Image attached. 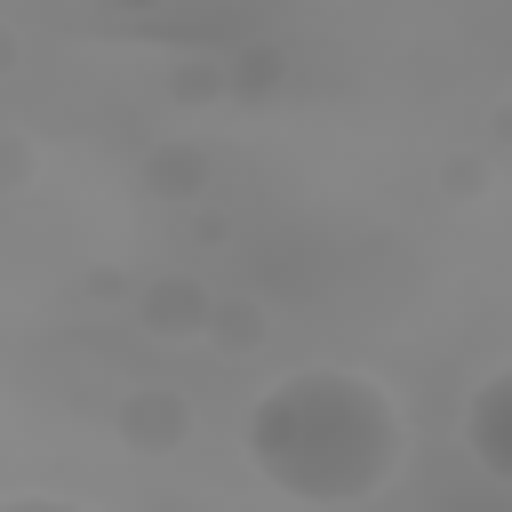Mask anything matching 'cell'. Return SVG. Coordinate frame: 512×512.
Here are the masks:
<instances>
[{"label": "cell", "instance_id": "3957f363", "mask_svg": "<svg viewBox=\"0 0 512 512\" xmlns=\"http://www.w3.org/2000/svg\"><path fill=\"white\" fill-rule=\"evenodd\" d=\"M0 512H88V504H64V496H0Z\"/></svg>", "mask_w": 512, "mask_h": 512}, {"label": "cell", "instance_id": "6da1fadb", "mask_svg": "<svg viewBox=\"0 0 512 512\" xmlns=\"http://www.w3.org/2000/svg\"><path fill=\"white\" fill-rule=\"evenodd\" d=\"M240 440H248V464L296 504H360L400 472V448H408L392 392L368 384L360 368L280 376L248 408Z\"/></svg>", "mask_w": 512, "mask_h": 512}, {"label": "cell", "instance_id": "7a4b0ae2", "mask_svg": "<svg viewBox=\"0 0 512 512\" xmlns=\"http://www.w3.org/2000/svg\"><path fill=\"white\" fill-rule=\"evenodd\" d=\"M464 448H472V464H480L488 480L512 488V368H496V376L472 392V408H464Z\"/></svg>", "mask_w": 512, "mask_h": 512}]
</instances>
